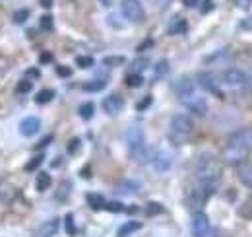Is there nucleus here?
Instances as JSON below:
<instances>
[{"mask_svg":"<svg viewBox=\"0 0 252 237\" xmlns=\"http://www.w3.org/2000/svg\"><path fill=\"white\" fill-rule=\"evenodd\" d=\"M194 175H196V187L210 198L221 183V165L220 161L212 154H202L196 159L194 165Z\"/></svg>","mask_w":252,"mask_h":237,"instance_id":"1","label":"nucleus"},{"mask_svg":"<svg viewBox=\"0 0 252 237\" xmlns=\"http://www.w3.org/2000/svg\"><path fill=\"white\" fill-rule=\"evenodd\" d=\"M252 150V128H241L233 132L227 138V144L223 148V159L229 165H241L247 161Z\"/></svg>","mask_w":252,"mask_h":237,"instance_id":"2","label":"nucleus"},{"mask_svg":"<svg viewBox=\"0 0 252 237\" xmlns=\"http://www.w3.org/2000/svg\"><path fill=\"white\" fill-rule=\"evenodd\" d=\"M169 126H171V138H173L177 144L187 142L190 136L194 134V120H192V117L185 115V113L173 115Z\"/></svg>","mask_w":252,"mask_h":237,"instance_id":"3","label":"nucleus"},{"mask_svg":"<svg viewBox=\"0 0 252 237\" xmlns=\"http://www.w3.org/2000/svg\"><path fill=\"white\" fill-rule=\"evenodd\" d=\"M220 84L229 86L233 89H245L249 88V74L239 70V68H227V70L221 72Z\"/></svg>","mask_w":252,"mask_h":237,"instance_id":"4","label":"nucleus"},{"mask_svg":"<svg viewBox=\"0 0 252 237\" xmlns=\"http://www.w3.org/2000/svg\"><path fill=\"white\" fill-rule=\"evenodd\" d=\"M125 140H126V144H128V148H130L132 158L146 148V136H144V128H142V126H138V124L128 126V130H126V134H125Z\"/></svg>","mask_w":252,"mask_h":237,"instance_id":"5","label":"nucleus"},{"mask_svg":"<svg viewBox=\"0 0 252 237\" xmlns=\"http://www.w3.org/2000/svg\"><path fill=\"white\" fill-rule=\"evenodd\" d=\"M150 163H152V167H154L158 173H165V171H169V169L173 167V163H175V156H173L171 150L158 148V150H154Z\"/></svg>","mask_w":252,"mask_h":237,"instance_id":"6","label":"nucleus"},{"mask_svg":"<svg viewBox=\"0 0 252 237\" xmlns=\"http://www.w3.org/2000/svg\"><path fill=\"white\" fill-rule=\"evenodd\" d=\"M121 10H123V16L126 20L134 22V24L144 22V18H146V10H144L140 0H123L121 2Z\"/></svg>","mask_w":252,"mask_h":237,"instance_id":"7","label":"nucleus"},{"mask_svg":"<svg viewBox=\"0 0 252 237\" xmlns=\"http://www.w3.org/2000/svg\"><path fill=\"white\" fill-rule=\"evenodd\" d=\"M181 99V103L192 111L194 115H198V117H204L206 113H208V103H206V99L202 97V95H198L196 91H192L189 95H183V97H179Z\"/></svg>","mask_w":252,"mask_h":237,"instance_id":"8","label":"nucleus"},{"mask_svg":"<svg viewBox=\"0 0 252 237\" xmlns=\"http://www.w3.org/2000/svg\"><path fill=\"white\" fill-rule=\"evenodd\" d=\"M198 84H200V88H204L206 91H210V93L218 95L220 99L225 97V95H223V91H221V88H220V80H218L214 74H210V72H200V74H198Z\"/></svg>","mask_w":252,"mask_h":237,"instance_id":"9","label":"nucleus"},{"mask_svg":"<svg viewBox=\"0 0 252 237\" xmlns=\"http://www.w3.org/2000/svg\"><path fill=\"white\" fill-rule=\"evenodd\" d=\"M192 234L194 237H208L210 236V220L204 212H194V218H192Z\"/></svg>","mask_w":252,"mask_h":237,"instance_id":"10","label":"nucleus"},{"mask_svg":"<svg viewBox=\"0 0 252 237\" xmlns=\"http://www.w3.org/2000/svg\"><path fill=\"white\" fill-rule=\"evenodd\" d=\"M123 107H125V99L119 93H111L103 99V109L107 115H117L119 111H123Z\"/></svg>","mask_w":252,"mask_h":237,"instance_id":"11","label":"nucleus"},{"mask_svg":"<svg viewBox=\"0 0 252 237\" xmlns=\"http://www.w3.org/2000/svg\"><path fill=\"white\" fill-rule=\"evenodd\" d=\"M39 128H41V120H39L37 117L24 118L22 124H20V132H22L24 136H28V138L35 136V134L39 132Z\"/></svg>","mask_w":252,"mask_h":237,"instance_id":"12","label":"nucleus"},{"mask_svg":"<svg viewBox=\"0 0 252 237\" xmlns=\"http://www.w3.org/2000/svg\"><path fill=\"white\" fill-rule=\"evenodd\" d=\"M140 189H142V185H140L138 181L128 179V181L119 183L115 191H117V195H123V197H132V195H138V193H140Z\"/></svg>","mask_w":252,"mask_h":237,"instance_id":"13","label":"nucleus"},{"mask_svg":"<svg viewBox=\"0 0 252 237\" xmlns=\"http://www.w3.org/2000/svg\"><path fill=\"white\" fill-rule=\"evenodd\" d=\"M59 228H61V222H59L57 218H55V220H49V222H45V224L39 228L37 237H53V236H57Z\"/></svg>","mask_w":252,"mask_h":237,"instance_id":"14","label":"nucleus"},{"mask_svg":"<svg viewBox=\"0 0 252 237\" xmlns=\"http://www.w3.org/2000/svg\"><path fill=\"white\" fill-rule=\"evenodd\" d=\"M192 91H196V89H194V82H192L190 78H181V80L175 84V93H177L179 97L189 95Z\"/></svg>","mask_w":252,"mask_h":237,"instance_id":"15","label":"nucleus"},{"mask_svg":"<svg viewBox=\"0 0 252 237\" xmlns=\"http://www.w3.org/2000/svg\"><path fill=\"white\" fill-rule=\"evenodd\" d=\"M239 179H241L243 185H247L249 189H252V165L251 163H247V165L241 163V167H239Z\"/></svg>","mask_w":252,"mask_h":237,"instance_id":"16","label":"nucleus"},{"mask_svg":"<svg viewBox=\"0 0 252 237\" xmlns=\"http://www.w3.org/2000/svg\"><path fill=\"white\" fill-rule=\"evenodd\" d=\"M51 183H53V179H51V175H49V173L39 171L37 181H35V187H37V191H39V193H45V191L51 187Z\"/></svg>","mask_w":252,"mask_h":237,"instance_id":"17","label":"nucleus"},{"mask_svg":"<svg viewBox=\"0 0 252 237\" xmlns=\"http://www.w3.org/2000/svg\"><path fill=\"white\" fill-rule=\"evenodd\" d=\"M138 230H142V224H140V222H134V220H130V222H126L125 226L119 230V237L132 236V234H134V232H138Z\"/></svg>","mask_w":252,"mask_h":237,"instance_id":"18","label":"nucleus"},{"mask_svg":"<svg viewBox=\"0 0 252 237\" xmlns=\"http://www.w3.org/2000/svg\"><path fill=\"white\" fill-rule=\"evenodd\" d=\"M94 111H95V105L92 103V101H88V103H82V105H80V109H78L80 117L84 118V120H90V118L94 117Z\"/></svg>","mask_w":252,"mask_h":237,"instance_id":"19","label":"nucleus"},{"mask_svg":"<svg viewBox=\"0 0 252 237\" xmlns=\"http://www.w3.org/2000/svg\"><path fill=\"white\" fill-rule=\"evenodd\" d=\"M105 86H107V80L105 78H97V80H92V82L84 84V89L86 91H101Z\"/></svg>","mask_w":252,"mask_h":237,"instance_id":"20","label":"nucleus"},{"mask_svg":"<svg viewBox=\"0 0 252 237\" xmlns=\"http://www.w3.org/2000/svg\"><path fill=\"white\" fill-rule=\"evenodd\" d=\"M88 202H90V206L94 208V210H101V208L105 206V198L101 195H95V193L88 195Z\"/></svg>","mask_w":252,"mask_h":237,"instance_id":"21","label":"nucleus"},{"mask_svg":"<svg viewBox=\"0 0 252 237\" xmlns=\"http://www.w3.org/2000/svg\"><path fill=\"white\" fill-rule=\"evenodd\" d=\"M53 97H55V91H53V89H43V91H39V95L35 97V103L45 105V103L53 101Z\"/></svg>","mask_w":252,"mask_h":237,"instance_id":"22","label":"nucleus"},{"mask_svg":"<svg viewBox=\"0 0 252 237\" xmlns=\"http://www.w3.org/2000/svg\"><path fill=\"white\" fill-rule=\"evenodd\" d=\"M142 84H144L142 74H134V72H132V74L126 76V86H128V88H140Z\"/></svg>","mask_w":252,"mask_h":237,"instance_id":"23","label":"nucleus"},{"mask_svg":"<svg viewBox=\"0 0 252 237\" xmlns=\"http://www.w3.org/2000/svg\"><path fill=\"white\" fill-rule=\"evenodd\" d=\"M169 74V62L167 60H159L158 64H156V76L158 78H163V76H167Z\"/></svg>","mask_w":252,"mask_h":237,"instance_id":"24","label":"nucleus"},{"mask_svg":"<svg viewBox=\"0 0 252 237\" xmlns=\"http://www.w3.org/2000/svg\"><path fill=\"white\" fill-rule=\"evenodd\" d=\"M187 28H189V26H187V22H185V20H175V24L169 28V31H171L173 35H177V33H185Z\"/></svg>","mask_w":252,"mask_h":237,"instance_id":"25","label":"nucleus"},{"mask_svg":"<svg viewBox=\"0 0 252 237\" xmlns=\"http://www.w3.org/2000/svg\"><path fill=\"white\" fill-rule=\"evenodd\" d=\"M148 64H150L148 59H136L132 62V72H134V74H140L144 68H148Z\"/></svg>","mask_w":252,"mask_h":237,"instance_id":"26","label":"nucleus"},{"mask_svg":"<svg viewBox=\"0 0 252 237\" xmlns=\"http://www.w3.org/2000/svg\"><path fill=\"white\" fill-rule=\"evenodd\" d=\"M125 62H126L125 57H105L103 59L105 66H119V64H125Z\"/></svg>","mask_w":252,"mask_h":237,"instance_id":"27","label":"nucleus"},{"mask_svg":"<svg viewBox=\"0 0 252 237\" xmlns=\"http://www.w3.org/2000/svg\"><path fill=\"white\" fill-rule=\"evenodd\" d=\"M146 214L148 216H158V214H163V206L159 202H150L148 208H146Z\"/></svg>","mask_w":252,"mask_h":237,"instance_id":"28","label":"nucleus"},{"mask_svg":"<svg viewBox=\"0 0 252 237\" xmlns=\"http://www.w3.org/2000/svg\"><path fill=\"white\" fill-rule=\"evenodd\" d=\"M70 187H72L70 181H64L63 185H61V191L57 193V198H59V200H66V197H68V193H70Z\"/></svg>","mask_w":252,"mask_h":237,"instance_id":"29","label":"nucleus"},{"mask_svg":"<svg viewBox=\"0 0 252 237\" xmlns=\"http://www.w3.org/2000/svg\"><path fill=\"white\" fill-rule=\"evenodd\" d=\"M39 26H41V30L51 31V30H53V16H49V14H45V16L41 18V22H39Z\"/></svg>","mask_w":252,"mask_h":237,"instance_id":"30","label":"nucleus"},{"mask_svg":"<svg viewBox=\"0 0 252 237\" xmlns=\"http://www.w3.org/2000/svg\"><path fill=\"white\" fill-rule=\"evenodd\" d=\"M66 232L68 236H76V226H74V216L72 214H66Z\"/></svg>","mask_w":252,"mask_h":237,"instance_id":"31","label":"nucleus"},{"mask_svg":"<svg viewBox=\"0 0 252 237\" xmlns=\"http://www.w3.org/2000/svg\"><path fill=\"white\" fill-rule=\"evenodd\" d=\"M33 84L30 80H22V82H18V86H16V91L18 93H28V91H32Z\"/></svg>","mask_w":252,"mask_h":237,"instance_id":"32","label":"nucleus"},{"mask_svg":"<svg viewBox=\"0 0 252 237\" xmlns=\"http://www.w3.org/2000/svg\"><path fill=\"white\" fill-rule=\"evenodd\" d=\"M28 16H30V10H18V12L14 14V22H16V24H24V22L28 20Z\"/></svg>","mask_w":252,"mask_h":237,"instance_id":"33","label":"nucleus"},{"mask_svg":"<svg viewBox=\"0 0 252 237\" xmlns=\"http://www.w3.org/2000/svg\"><path fill=\"white\" fill-rule=\"evenodd\" d=\"M76 64H78L80 68H90V66H94V59H92V57H78V59H76Z\"/></svg>","mask_w":252,"mask_h":237,"instance_id":"34","label":"nucleus"},{"mask_svg":"<svg viewBox=\"0 0 252 237\" xmlns=\"http://www.w3.org/2000/svg\"><path fill=\"white\" fill-rule=\"evenodd\" d=\"M41 163H43V156H35L32 161L26 165V169H28V171H35V169H37Z\"/></svg>","mask_w":252,"mask_h":237,"instance_id":"35","label":"nucleus"},{"mask_svg":"<svg viewBox=\"0 0 252 237\" xmlns=\"http://www.w3.org/2000/svg\"><path fill=\"white\" fill-rule=\"evenodd\" d=\"M105 210H109V212H113V214H117V212H123L125 206L121 204V202H105Z\"/></svg>","mask_w":252,"mask_h":237,"instance_id":"36","label":"nucleus"},{"mask_svg":"<svg viewBox=\"0 0 252 237\" xmlns=\"http://www.w3.org/2000/svg\"><path fill=\"white\" fill-rule=\"evenodd\" d=\"M152 101H154V99H152V95H148V97H144V99L136 105V109H138V111H144L146 107H150V105H152Z\"/></svg>","mask_w":252,"mask_h":237,"instance_id":"37","label":"nucleus"},{"mask_svg":"<svg viewBox=\"0 0 252 237\" xmlns=\"http://www.w3.org/2000/svg\"><path fill=\"white\" fill-rule=\"evenodd\" d=\"M80 150V138H72L68 144V154H76Z\"/></svg>","mask_w":252,"mask_h":237,"instance_id":"38","label":"nucleus"},{"mask_svg":"<svg viewBox=\"0 0 252 237\" xmlns=\"http://www.w3.org/2000/svg\"><path fill=\"white\" fill-rule=\"evenodd\" d=\"M57 72H59V76H64V78L72 74V70H70V68H66V66H59V68H57Z\"/></svg>","mask_w":252,"mask_h":237,"instance_id":"39","label":"nucleus"},{"mask_svg":"<svg viewBox=\"0 0 252 237\" xmlns=\"http://www.w3.org/2000/svg\"><path fill=\"white\" fill-rule=\"evenodd\" d=\"M212 8H214V2H212V0H204V6H202V12L206 14V12H210Z\"/></svg>","mask_w":252,"mask_h":237,"instance_id":"40","label":"nucleus"},{"mask_svg":"<svg viewBox=\"0 0 252 237\" xmlns=\"http://www.w3.org/2000/svg\"><path fill=\"white\" fill-rule=\"evenodd\" d=\"M251 2L252 0H237L239 8H243V10H249V8H251Z\"/></svg>","mask_w":252,"mask_h":237,"instance_id":"41","label":"nucleus"},{"mask_svg":"<svg viewBox=\"0 0 252 237\" xmlns=\"http://www.w3.org/2000/svg\"><path fill=\"white\" fill-rule=\"evenodd\" d=\"M150 47H154V41H152V39H148L146 43H142V45L138 47V51H146V49H150Z\"/></svg>","mask_w":252,"mask_h":237,"instance_id":"42","label":"nucleus"},{"mask_svg":"<svg viewBox=\"0 0 252 237\" xmlns=\"http://www.w3.org/2000/svg\"><path fill=\"white\" fill-rule=\"evenodd\" d=\"M183 2H185V6H187V8H194V6H198V2H200V0H183Z\"/></svg>","mask_w":252,"mask_h":237,"instance_id":"43","label":"nucleus"},{"mask_svg":"<svg viewBox=\"0 0 252 237\" xmlns=\"http://www.w3.org/2000/svg\"><path fill=\"white\" fill-rule=\"evenodd\" d=\"M41 6L43 8H51L53 6V0H41Z\"/></svg>","mask_w":252,"mask_h":237,"instance_id":"44","label":"nucleus"},{"mask_svg":"<svg viewBox=\"0 0 252 237\" xmlns=\"http://www.w3.org/2000/svg\"><path fill=\"white\" fill-rule=\"evenodd\" d=\"M99 2H101L103 6H111V2H113V0H99Z\"/></svg>","mask_w":252,"mask_h":237,"instance_id":"45","label":"nucleus"},{"mask_svg":"<svg viewBox=\"0 0 252 237\" xmlns=\"http://www.w3.org/2000/svg\"><path fill=\"white\" fill-rule=\"evenodd\" d=\"M41 60H43V62H49V60H51V55H43Z\"/></svg>","mask_w":252,"mask_h":237,"instance_id":"46","label":"nucleus"},{"mask_svg":"<svg viewBox=\"0 0 252 237\" xmlns=\"http://www.w3.org/2000/svg\"><path fill=\"white\" fill-rule=\"evenodd\" d=\"M169 2H171V0H158L159 6H165V4H169Z\"/></svg>","mask_w":252,"mask_h":237,"instance_id":"47","label":"nucleus"}]
</instances>
